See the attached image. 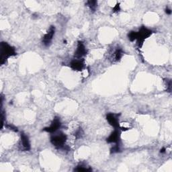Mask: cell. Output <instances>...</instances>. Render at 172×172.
<instances>
[{
  "instance_id": "1",
  "label": "cell",
  "mask_w": 172,
  "mask_h": 172,
  "mask_svg": "<svg viewBox=\"0 0 172 172\" xmlns=\"http://www.w3.org/2000/svg\"><path fill=\"white\" fill-rule=\"evenodd\" d=\"M16 55L17 53L14 47L5 42H2L1 43V59H0L1 64L5 63L10 57Z\"/></svg>"
},
{
  "instance_id": "2",
  "label": "cell",
  "mask_w": 172,
  "mask_h": 172,
  "mask_svg": "<svg viewBox=\"0 0 172 172\" xmlns=\"http://www.w3.org/2000/svg\"><path fill=\"white\" fill-rule=\"evenodd\" d=\"M152 31L150 30L145 28L144 26L141 27L140 31L137 32V45L139 47H141L143 45V42L145 39H147L148 37H149L152 34Z\"/></svg>"
},
{
  "instance_id": "3",
  "label": "cell",
  "mask_w": 172,
  "mask_h": 172,
  "mask_svg": "<svg viewBox=\"0 0 172 172\" xmlns=\"http://www.w3.org/2000/svg\"><path fill=\"white\" fill-rule=\"evenodd\" d=\"M67 141V136L63 133H60L57 135L51 137L50 142L56 148L64 149V144Z\"/></svg>"
},
{
  "instance_id": "4",
  "label": "cell",
  "mask_w": 172,
  "mask_h": 172,
  "mask_svg": "<svg viewBox=\"0 0 172 172\" xmlns=\"http://www.w3.org/2000/svg\"><path fill=\"white\" fill-rule=\"evenodd\" d=\"M55 28L53 26H50L49 28V31L47 32L46 34H45V36H43L42 38V43L44 44L45 46H48L50 45L51 41L53 40V36L55 35Z\"/></svg>"
},
{
  "instance_id": "5",
  "label": "cell",
  "mask_w": 172,
  "mask_h": 172,
  "mask_svg": "<svg viewBox=\"0 0 172 172\" xmlns=\"http://www.w3.org/2000/svg\"><path fill=\"white\" fill-rule=\"evenodd\" d=\"M61 126V121H60L59 118L56 117L55 118H54L53 122H51L50 127L45 128L43 129V131L50 133H53V132H55L57 130H59V128H60Z\"/></svg>"
},
{
  "instance_id": "6",
  "label": "cell",
  "mask_w": 172,
  "mask_h": 172,
  "mask_svg": "<svg viewBox=\"0 0 172 172\" xmlns=\"http://www.w3.org/2000/svg\"><path fill=\"white\" fill-rule=\"evenodd\" d=\"M118 116V115L112 113H109L106 116V120H108V122L110 125L112 127H113L115 129L120 128V127Z\"/></svg>"
},
{
  "instance_id": "7",
  "label": "cell",
  "mask_w": 172,
  "mask_h": 172,
  "mask_svg": "<svg viewBox=\"0 0 172 172\" xmlns=\"http://www.w3.org/2000/svg\"><path fill=\"white\" fill-rule=\"evenodd\" d=\"M70 67L74 71H82L85 67V63L83 59H74L71 62Z\"/></svg>"
},
{
  "instance_id": "8",
  "label": "cell",
  "mask_w": 172,
  "mask_h": 172,
  "mask_svg": "<svg viewBox=\"0 0 172 172\" xmlns=\"http://www.w3.org/2000/svg\"><path fill=\"white\" fill-rule=\"evenodd\" d=\"M86 54H87V50H86L84 43L81 41L78 42L77 49L75 53V57L77 59H81V57H84Z\"/></svg>"
},
{
  "instance_id": "9",
  "label": "cell",
  "mask_w": 172,
  "mask_h": 172,
  "mask_svg": "<svg viewBox=\"0 0 172 172\" xmlns=\"http://www.w3.org/2000/svg\"><path fill=\"white\" fill-rule=\"evenodd\" d=\"M120 138V132L118 129H115V131L111 133V135L108 137L106 141L108 143H117L118 144Z\"/></svg>"
},
{
  "instance_id": "10",
  "label": "cell",
  "mask_w": 172,
  "mask_h": 172,
  "mask_svg": "<svg viewBox=\"0 0 172 172\" xmlns=\"http://www.w3.org/2000/svg\"><path fill=\"white\" fill-rule=\"evenodd\" d=\"M21 146L24 150H29L31 149V143L28 137L23 132L21 134Z\"/></svg>"
},
{
  "instance_id": "11",
  "label": "cell",
  "mask_w": 172,
  "mask_h": 172,
  "mask_svg": "<svg viewBox=\"0 0 172 172\" xmlns=\"http://www.w3.org/2000/svg\"><path fill=\"white\" fill-rule=\"evenodd\" d=\"M123 55V53H122V50L121 49H116L114 52L112 53L110 55V59L112 60V61L114 62H117V61H119L120 59L122 58Z\"/></svg>"
},
{
  "instance_id": "12",
  "label": "cell",
  "mask_w": 172,
  "mask_h": 172,
  "mask_svg": "<svg viewBox=\"0 0 172 172\" xmlns=\"http://www.w3.org/2000/svg\"><path fill=\"white\" fill-rule=\"evenodd\" d=\"M87 5L90 8V10L94 12L96 10L97 6H98V2L96 1H93V0H91V1H88L87 2Z\"/></svg>"
},
{
  "instance_id": "13",
  "label": "cell",
  "mask_w": 172,
  "mask_h": 172,
  "mask_svg": "<svg viewBox=\"0 0 172 172\" xmlns=\"http://www.w3.org/2000/svg\"><path fill=\"white\" fill-rule=\"evenodd\" d=\"M128 37L129 41L131 42L136 41V38H137V32L132 31L131 32H129L128 34Z\"/></svg>"
},
{
  "instance_id": "14",
  "label": "cell",
  "mask_w": 172,
  "mask_h": 172,
  "mask_svg": "<svg viewBox=\"0 0 172 172\" xmlns=\"http://www.w3.org/2000/svg\"><path fill=\"white\" fill-rule=\"evenodd\" d=\"M74 171H79V172H82V171H92V170L90 168H87V167H85L84 166L79 165L77 166L76 168H75Z\"/></svg>"
},
{
  "instance_id": "15",
  "label": "cell",
  "mask_w": 172,
  "mask_h": 172,
  "mask_svg": "<svg viewBox=\"0 0 172 172\" xmlns=\"http://www.w3.org/2000/svg\"><path fill=\"white\" fill-rule=\"evenodd\" d=\"M120 150V147L118 144H117V145H115L114 147H113L111 149V153H118Z\"/></svg>"
},
{
  "instance_id": "16",
  "label": "cell",
  "mask_w": 172,
  "mask_h": 172,
  "mask_svg": "<svg viewBox=\"0 0 172 172\" xmlns=\"http://www.w3.org/2000/svg\"><path fill=\"white\" fill-rule=\"evenodd\" d=\"M83 134H84L83 131L81 130V128H79V130H77V131L75 132V136H76V138H77V139H79V138H81V137L82 136Z\"/></svg>"
},
{
  "instance_id": "17",
  "label": "cell",
  "mask_w": 172,
  "mask_h": 172,
  "mask_svg": "<svg viewBox=\"0 0 172 172\" xmlns=\"http://www.w3.org/2000/svg\"><path fill=\"white\" fill-rule=\"evenodd\" d=\"M165 82H166V85H167V90L169 91V92H171V81L168 80V79H165Z\"/></svg>"
},
{
  "instance_id": "18",
  "label": "cell",
  "mask_w": 172,
  "mask_h": 172,
  "mask_svg": "<svg viewBox=\"0 0 172 172\" xmlns=\"http://www.w3.org/2000/svg\"><path fill=\"white\" fill-rule=\"evenodd\" d=\"M120 10V4L117 3V5L115 6V7L113 8V12H118Z\"/></svg>"
},
{
  "instance_id": "19",
  "label": "cell",
  "mask_w": 172,
  "mask_h": 172,
  "mask_svg": "<svg viewBox=\"0 0 172 172\" xmlns=\"http://www.w3.org/2000/svg\"><path fill=\"white\" fill-rule=\"evenodd\" d=\"M7 128H9L10 129V130H13V131H16V132L18 131V130H17V128H16V127H13V126L7 125Z\"/></svg>"
},
{
  "instance_id": "20",
  "label": "cell",
  "mask_w": 172,
  "mask_h": 172,
  "mask_svg": "<svg viewBox=\"0 0 172 172\" xmlns=\"http://www.w3.org/2000/svg\"><path fill=\"white\" fill-rule=\"evenodd\" d=\"M165 12H166L167 14L170 15L171 14V10L170 9H168V8H167V9L165 10Z\"/></svg>"
},
{
  "instance_id": "21",
  "label": "cell",
  "mask_w": 172,
  "mask_h": 172,
  "mask_svg": "<svg viewBox=\"0 0 172 172\" xmlns=\"http://www.w3.org/2000/svg\"><path fill=\"white\" fill-rule=\"evenodd\" d=\"M165 149L163 148L162 149H161V153H165Z\"/></svg>"
}]
</instances>
